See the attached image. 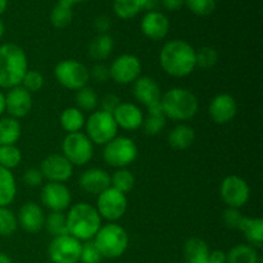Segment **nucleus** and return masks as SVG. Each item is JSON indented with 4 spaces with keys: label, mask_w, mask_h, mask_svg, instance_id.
Instances as JSON below:
<instances>
[{
    "label": "nucleus",
    "mask_w": 263,
    "mask_h": 263,
    "mask_svg": "<svg viewBox=\"0 0 263 263\" xmlns=\"http://www.w3.org/2000/svg\"><path fill=\"white\" fill-rule=\"evenodd\" d=\"M162 110L167 120L189 121L194 117L199 109V102L194 92L185 87H172L162 94Z\"/></svg>",
    "instance_id": "nucleus-4"
},
{
    "label": "nucleus",
    "mask_w": 263,
    "mask_h": 263,
    "mask_svg": "<svg viewBox=\"0 0 263 263\" xmlns=\"http://www.w3.org/2000/svg\"><path fill=\"white\" fill-rule=\"evenodd\" d=\"M244 215L238 208L228 207L222 213V221L226 228L233 229V230H239L241 221H243Z\"/></svg>",
    "instance_id": "nucleus-43"
},
{
    "label": "nucleus",
    "mask_w": 263,
    "mask_h": 263,
    "mask_svg": "<svg viewBox=\"0 0 263 263\" xmlns=\"http://www.w3.org/2000/svg\"><path fill=\"white\" fill-rule=\"evenodd\" d=\"M92 241L103 258L115 259L127 251L130 239L122 226L116 222H108L107 225H102Z\"/></svg>",
    "instance_id": "nucleus-5"
},
{
    "label": "nucleus",
    "mask_w": 263,
    "mask_h": 263,
    "mask_svg": "<svg viewBox=\"0 0 263 263\" xmlns=\"http://www.w3.org/2000/svg\"><path fill=\"white\" fill-rule=\"evenodd\" d=\"M8 8V0H0V15L4 14Z\"/></svg>",
    "instance_id": "nucleus-53"
},
{
    "label": "nucleus",
    "mask_w": 263,
    "mask_h": 263,
    "mask_svg": "<svg viewBox=\"0 0 263 263\" xmlns=\"http://www.w3.org/2000/svg\"><path fill=\"white\" fill-rule=\"evenodd\" d=\"M41 203L50 212H64L71 207L72 194L63 182H46L43 185L40 193Z\"/></svg>",
    "instance_id": "nucleus-14"
},
{
    "label": "nucleus",
    "mask_w": 263,
    "mask_h": 263,
    "mask_svg": "<svg viewBox=\"0 0 263 263\" xmlns=\"http://www.w3.org/2000/svg\"><path fill=\"white\" fill-rule=\"evenodd\" d=\"M45 217L43 208L37 203L27 202L18 211V226L30 234H37L44 229Z\"/></svg>",
    "instance_id": "nucleus-20"
},
{
    "label": "nucleus",
    "mask_w": 263,
    "mask_h": 263,
    "mask_svg": "<svg viewBox=\"0 0 263 263\" xmlns=\"http://www.w3.org/2000/svg\"><path fill=\"white\" fill-rule=\"evenodd\" d=\"M27 71V55L20 45L13 43L0 45V90L20 86Z\"/></svg>",
    "instance_id": "nucleus-2"
},
{
    "label": "nucleus",
    "mask_w": 263,
    "mask_h": 263,
    "mask_svg": "<svg viewBox=\"0 0 263 263\" xmlns=\"http://www.w3.org/2000/svg\"><path fill=\"white\" fill-rule=\"evenodd\" d=\"M139 154L138 145L127 136H116L105 144L103 149V159L109 167L127 168L136 161Z\"/></svg>",
    "instance_id": "nucleus-6"
},
{
    "label": "nucleus",
    "mask_w": 263,
    "mask_h": 263,
    "mask_svg": "<svg viewBox=\"0 0 263 263\" xmlns=\"http://www.w3.org/2000/svg\"><path fill=\"white\" fill-rule=\"evenodd\" d=\"M148 115L144 116L143 126L146 135L149 136H156L159 133L164 130L167 123V118L164 116L163 110H162V105H154V107L148 108Z\"/></svg>",
    "instance_id": "nucleus-26"
},
{
    "label": "nucleus",
    "mask_w": 263,
    "mask_h": 263,
    "mask_svg": "<svg viewBox=\"0 0 263 263\" xmlns=\"http://www.w3.org/2000/svg\"><path fill=\"white\" fill-rule=\"evenodd\" d=\"M185 7L198 17H207L216 9V0H185Z\"/></svg>",
    "instance_id": "nucleus-40"
},
{
    "label": "nucleus",
    "mask_w": 263,
    "mask_h": 263,
    "mask_svg": "<svg viewBox=\"0 0 263 263\" xmlns=\"http://www.w3.org/2000/svg\"><path fill=\"white\" fill-rule=\"evenodd\" d=\"M195 141V131L192 126L180 123L168 134V144L176 151L189 149Z\"/></svg>",
    "instance_id": "nucleus-25"
},
{
    "label": "nucleus",
    "mask_w": 263,
    "mask_h": 263,
    "mask_svg": "<svg viewBox=\"0 0 263 263\" xmlns=\"http://www.w3.org/2000/svg\"><path fill=\"white\" fill-rule=\"evenodd\" d=\"M5 113V94L0 90V117Z\"/></svg>",
    "instance_id": "nucleus-51"
},
{
    "label": "nucleus",
    "mask_w": 263,
    "mask_h": 263,
    "mask_svg": "<svg viewBox=\"0 0 263 263\" xmlns=\"http://www.w3.org/2000/svg\"><path fill=\"white\" fill-rule=\"evenodd\" d=\"M161 4L163 5L164 9L175 12V10H179L184 7L185 0H161Z\"/></svg>",
    "instance_id": "nucleus-49"
},
{
    "label": "nucleus",
    "mask_w": 263,
    "mask_h": 263,
    "mask_svg": "<svg viewBox=\"0 0 263 263\" xmlns=\"http://www.w3.org/2000/svg\"><path fill=\"white\" fill-rule=\"evenodd\" d=\"M54 77L64 89L77 91L87 86L90 81L89 68L76 59H64L54 67Z\"/></svg>",
    "instance_id": "nucleus-7"
},
{
    "label": "nucleus",
    "mask_w": 263,
    "mask_h": 263,
    "mask_svg": "<svg viewBox=\"0 0 263 263\" xmlns=\"http://www.w3.org/2000/svg\"><path fill=\"white\" fill-rule=\"evenodd\" d=\"M4 33H5V25H4V22H3V21L0 20V40H2V39H3Z\"/></svg>",
    "instance_id": "nucleus-55"
},
{
    "label": "nucleus",
    "mask_w": 263,
    "mask_h": 263,
    "mask_svg": "<svg viewBox=\"0 0 263 263\" xmlns=\"http://www.w3.org/2000/svg\"><path fill=\"white\" fill-rule=\"evenodd\" d=\"M63 2L68 3L69 5H72V7H73V5H76V4H81V3L86 2V0H63Z\"/></svg>",
    "instance_id": "nucleus-54"
},
{
    "label": "nucleus",
    "mask_w": 263,
    "mask_h": 263,
    "mask_svg": "<svg viewBox=\"0 0 263 263\" xmlns=\"http://www.w3.org/2000/svg\"><path fill=\"white\" fill-rule=\"evenodd\" d=\"M239 231L244 234L249 246L261 248L263 246V220L259 217H247L244 216Z\"/></svg>",
    "instance_id": "nucleus-24"
},
{
    "label": "nucleus",
    "mask_w": 263,
    "mask_h": 263,
    "mask_svg": "<svg viewBox=\"0 0 263 263\" xmlns=\"http://www.w3.org/2000/svg\"><path fill=\"white\" fill-rule=\"evenodd\" d=\"M82 243L69 234L53 238L48 256L53 263H79Z\"/></svg>",
    "instance_id": "nucleus-13"
},
{
    "label": "nucleus",
    "mask_w": 263,
    "mask_h": 263,
    "mask_svg": "<svg viewBox=\"0 0 263 263\" xmlns=\"http://www.w3.org/2000/svg\"><path fill=\"white\" fill-rule=\"evenodd\" d=\"M44 228L48 230L53 238L57 236L67 235L68 229H67V217L64 212H50L45 217V225Z\"/></svg>",
    "instance_id": "nucleus-36"
},
{
    "label": "nucleus",
    "mask_w": 263,
    "mask_h": 263,
    "mask_svg": "<svg viewBox=\"0 0 263 263\" xmlns=\"http://www.w3.org/2000/svg\"><path fill=\"white\" fill-rule=\"evenodd\" d=\"M195 263H210V262H208V258H205V259H202V261H198Z\"/></svg>",
    "instance_id": "nucleus-56"
},
{
    "label": "nucleus",
    "mask_w": 263,
    "mask_h": 263,
    "mask_svg": "<svg viewBox=\"0 0 263 263\" xmlns=\"http://www.w3.org/2000/svg\"><path fill=\"white\" fill-rule=\"evenodd\" d=\"M22 135L20 121L10 117H0V145H15Z\"/></svg>",
    "instance_id": "nucleus-28"
},
{
    "label": "nucleus",
    "mask_w": 263,
    "mask_h": 263,
    "mask_svg": "<svg viewBox=\"0 0 263 263\" xmlns=\"http://www.w3.org/2000/svg\"><path fill=\"white\" fill-rule=\"evenodd\" d=\"M32 94L21 85L12 87L5 94V112L15 120L26 117L32 109Z\"/></svg>",
    "instance_id": "nucleus-17"
},
{
    "label": "nucleus",
    "mask_w": 263,
    "mask_h": 263,
    "mask_svg": "<svg viewBox=\"0 0 263 263\" xmlns=\"http://www.w3.org/2000/svg\"><path fill=\"white\" fill-rule=\"evenodd\" d=\"M228 263H261L262 259L254 247L249 244H238L226 253Z\"/></svg>",
    "instance_id": "nucleus-30"
},
{
    "label": "nucleus",
    "mask_w": 263,
    "mask_h": 263,
    "mask_svg": "<svg viewBox=\"0 0 263 263\" xmlns=\"http://www.w3.org/2000/svg\"><path fill=\"white\" fill-rule=\"evenodd\" d=\"M171 23L168 17L159 10H151L144 14L140 22V30L145 37L153 41H161L168 35Z\"/></svg>",
    "instance_id": "nucleus-18"
},
{
    "label": "nucleus",
    "mask_w": 263,
    "mask_h": 263,
    "mask_svg": "<svg viewBox=\"0 0 263 263\" xmlns=\"http://www.w3.org/2000/svg\"><path fill=\"white\" fill-rule=\"evenodd\" d=\"M94 27L98 31V35L99 33H108L110 28V20L107 15H99V17L95 18Z\"/></svg>",
    "instance_id": "nucleus-47"
},
{
    "label": "nucleus",
    "mask_w": 263,
    "mask_h": 263,
    "mask_svg": "<svg viewBox=\"0 0 263 263\" xmlns=\"http://www.w3.org/2000/svg\"><path fill=\"white\" fill-rule=\"evenodd\" d=\"M103 261V256L100 254L99 249L92 240L85 241L81 246V254H80V262L81 263H100Z\"/></svg>",
    "instance_id": "nucleus-42"
},
{
    "label": "nucleus",
    "mask_w": 263,
    "mask_h": 263,
    "mask_svg": "<svg viewBox=\"0 0 263 263\" xmlns=\"http://www.w3.org/2000/svg\"><path fill=\"white\" fill-rule=\"evenodd\" d=\"M145 8V0H113V12L121 20H133Z\"/></svg>",
    "instance_id": "nucleus-31"
},
{
    "label": "nucleus",
    "mask_w": 263,
    "mask_h": 263,
    "mask_svg": "<svg viewBox=\"0 0 263 263\" xmlns=\"http://www.w3.org/2000/svg\"><path fill=\"white\" fill-rule=\"evenodd\" d=\"M159 4H161V0H145V8H144V10H146V12L157 10Z\"/></svg>",
    "instance_id": "nucleus-50"
},
{
    "label": "nucleus",
    "mask_w": 263,
    "mask_h": 263,
    "mask_svg": "<svg viewBox=\"0 0 263 263\" xmlns=\"http://www.w3.org/2000/svg\"><path fill=\"white\" fill-rule=\"evenodd\" d=\"M133 95L140 104L148 108L161 104V86L154 79L149 76H140L133 84Z\"/></svg>",
    "instance_id": "nucleus-19"
},
{
    "label": "nucleus",
    "mask_w": 263,
    "mask_h": 263,
    "mask_svg": "<svg viewBox=\"0 0 263 263\" xmlns=\"http://www.w3.org/2000/svg\"><path fill=\"white\" fill-rule=\"evenodd\" d=\"M74 102H76V108H79L81 112L92 113L99 107V97H98L97 91L90 86H85L77 90L76 95H74Z\"/></svg>",
    "instance_id": "nucleus-34"
},
{
    "label": "nucleus",
    "mask_w": 263,
    "mask_h": 263,
    "mask_svg": "<svg viewBox=\"0 0 263 263\" xmlns=\"http://www.w3.org/2000/svg\"><path fill=\"white\" fill-rule=\"evenodd\" d=\"M90 73V79H92L94 81L100 82H107L108 80L110 79V74H109V67L105 66L103 63H97L89 71Z\"/></svg>",
    "instance_id": "nucleus-45"
},
{
    "label": "nucleus",
    "mask_w": 263,
    "mask_h": 263,
    "mask_svg": "<svg viewBox=\"0 0 263 263\" xmlns=\"http://www.w3.org/2000/svg\"><path fill=\"white\" fill-rule=\"evenodd\" d=\"M18 229L15 213L9 207L0 208V236H12Z\"/></svg>",
    "instance_id": "nucleus-39"
},
{
    "label": "nucleus",
    "mask_w": 263,
    "mask_h": 263,
    "mask_svg": "<svg viewBox=\"0 0 263 263\" xmlns=\"http://www.w3.org/2000/svg\"><path fill=\"white\" fill-rule=\"evenodd\" d=\"M40 171L48 182H66L73 175V166L63 154H50L40 164Z\"/></svg>",
    "instance_id": "nucleus-15"
},
{
    "label": "nucleus",
    "mask_w": 263,
    "mask_h": 263,
    "mask_svg": "<svg viewBox=\"0 0 263 263\" xmlns=\"http://www.w3.org/2000/svg\"><path fill=\"white\" fill-rule=\"evenodd\" d=\"M44 82H45V80H44L41 72L36 71V69H28L25 76H23L21 86L25 87L28 92L33 94V92H37L43 89Z\"/></svg>",
    "instance_id": "nucleus-41"
},
{
    "label": "nucleus",
    "mask_w": 263,
    "mask_h": 263,
    "mask_svg": "<svg viewBox=\"0 0 263 263\" xmlns=\"http://www.w3.org/2000/svg\"><path fill=\"white\" fill-rule=\"evenodd\" d=\"M113 49H115V40L112 36L109 33H99L90 41L87 54L92 61L100 63L102 61L109 58Z\"/></svg>",
    "instance_id": "nucleus-23"
},
{
    "label": "nucleus",
    "mask_w": 263,
    "mask_h": 263,
    "mask_svg": "<svg viewBox=\"0 0 263 263\" xmlns=\"http://www.w3.org/2000/svg\"><path fill=\"white\" fill-rule=\"evenodd\" d=\"M159 64L164 73L175 79H182L194 72L195 49L185 40L175 39L162 46L159 53Z\"/></svg>",
    "instance_id": "nucleus-1"
},
{
    "label": "nucleus",
    "mask_w": 263,
    "mask_h": 263,
    "mask_svg": "<svg viewBox=\"0 0 263 263\" xmlns=\"http://www.w3.org/2000/svg\"><path fill=\"white\" fill-rule=\"evenodd\" d=\"M143 72L140 59L134 54H122L109 66L110 79L118 85H133Z\"/></svg>",
    "instance_id": "nucleus-12"
},
{
    "label": "nucleus",
    "mask_w": 263,
    "mask_h": 263,
    "mask_svg": "<svg viewBox=\"0 0 263 263\" xmlns=\"http://www.w3.org/2000/svg\"><path fill=\"white\" fill-rule=\"evenodd\" d=\"M220 195L228 207L240 210L249 202L251 187L243 177L238 175H229L221 182Z\"/></svg>",
    "instance_id": "nucleus-11"
},
{
    "label": "nucleus",
    "mask_w": 263,
    "mask_h": 263,
    "mask_svg": "<svg viewBox=\"0 0 263 263\" xmlns=\"http://www.w3.org/2000/svg\"><path fill=\"white\" fill-rule=\"evenodd\" d=\"M0 263H13V261L8 254L0 252Z\"/></svg>",
    "instance_id": "nucleus-52"
},
{
    "label": "nucleus",
    "mask_w": 263,
    "mask_h": 263,
    "mask_svg": "<svg viewBox=\"0 0 263 263\" xmlns=\"http://www.w3.org/2000/svg\"><path fill=\"white\" fill-rule=\"evenodd\" d=\"M218 51L212 46H202L195 50V63L202 69H211L217 64Z\"/></svg>",
    "instance_id": "nucleus-38"
},
{
    "label": "nucleus",
    "mask_w": 263,
    "mask_h": 263,
    "mask_svg": "<svg viewBox=\"0 0 263 263\" xmlns=\"http://www.w3.org/2000/svg\"><path fill=\"white\" fill-rule=\"evenodd\" d=\"M22 180H23V182H25V184L30 187L41 186V185H43V182L45 181V179H44L40 168H35V167H31V168L26 170V171L23 172Z\"/></svg>",
    "instance_id": "nucleus-44"
},
{
    "label": "nucleus",
    "mask_w": 263,
    "mask_h": 263,
    "mask_svg": "<svg viewBox=\"0 0 263 263\" xmlns=\"http://www.w3.org/2000/svg\"><path fill=\"white\" fill-rule=\"evenodd\" d=\"M22 162V152L17 145H0V167L12 171Z\"/></svg>",
    "instance_id": "nucleus-37"
},
{
    "label": "nucleus",
    "mask_w": 263,
    "mask_h": 263,
    "mask_svg": "<svg viewBox=\"0 0 263 263\" xmlns=\"http://www.w3.org/2000/svg\"><path fill=\"white\" fill-rule=\"evenodd\" d=\"M113 118H115L118 128L126 131H135L143 126L144 113L134 103L121 102L117 109L113 112Z\"/></svg>",
    "instance_id": "nucleus-21"
},
{
    "label": "nucleus",
    "mask_w": 263,
    "mask_h": 263,
    "mask_svg": "<svg viewBox=\"0 0 263 263\" xmlns=\"http://www.w3.org/2000/svg\"><path fill=\"white\" fill-rule=\"evenodd\" d=\"M67 229L68 234L80 241L92 240L102 228V217L97 208L89 203H77L68 208Z\"/></svg>",
    "instance_id": "nucleus-3"
},
{
    "label": "nucleus",
    "mask_w": 263,
    "mask_h": 263,
    "mask_svg": "<svg viewBox=\"0 0 263 263\" xmlns=\"http://www.w3.org/2000/svg\"><path fill=\"white\" fill-rule=\"evenodd\" d=\"M62 154L72 166H85L94 156V144L85 133L67 134L62 141Z\"/></svg>",
    "instance_id": "nucleus-9"
},
{
    "label": "nucleus",
    "mask_w": 263,
    "mask_h": 263,
    "mask_svg": "<svg viewBox=\"0 0 263 263\" xmlns=\"http://www.w3.org/2000/svg\"><path fill=\"white\" fill-rule=\"evenodd\" d=\"M80 186L87 194L99 195L110 187V175L105 170L92 167L82 172L80 176Z\"/></svg>",
    "instance_id": "nucleus-22"
},
{
    "label": "nucleus",
    "mask_w": 263,
    "mask_h": 263,
    "mask_svg": "<svg viewBox=\"0 0 263 263\" xmlns=\"http://www.w3.org/2000/svg\"><path fill=\"white\" fill-rule=\"evenodd\" d=\"M110 186L118 192L127 194L135 186V176L127 168H118L110 176Z\"/></svg>",
    "instance_id": "nucleus-35"
},
{
    "label": "nucleus",
    "mask_w": 263,
    "mask_h": 263,
    "mask_svg": "<svg viewBox=\"0 0 263 263\" xmlns=\"http://www.w3.org/2000/svg\"><path fill=\"white\" fill-rule=\"evenodd\" d=\"M208 115L217 125H228L238 115L236 99L228 92L216 95L208 105Z\"/></svg>",
    "instance_id": "nucleus-16"
},
{
    "label": "nucleus",
    "mask_w": 263,
    "mask_h": 263,
    "mask_svg": "<svg viewBox=\"0 0 263 263\" xmlns=\"http://www.w3.org/2000/svg\"><path fill=\"white\" fill-rule=\"evenodd\" d=\"M127 205L128 202L126 194L110 186L98 195L95 208L102 220L104 218L108 222H116L125 216Z\"/></svg>",
    "instance_id": "nucleus-10"
},
{
    "label": "nucleus",
    "mask_w": 263,
    "mask_h": 263,
    "mask_svg": "<svg viewBox=\"0 0 263 263\" xmlns=\"http://www.w3.org/2000/svg\"><path fill=\"white\" fill-rule=\"evenodd\" d=\"M17 195V184L12 171L0 167V208L9 207Z\"/></svg>",
    "instance_id": "nucleus-27"
},
{
    "label": "nucleus",
    "mask_w": 263,
    "mask_h": 263,
    "mask_svg": "<svg viewBox=\"0 0 263 263\" xmlns=\"http://www.w3.org/2000/svg\"><path fill=\"white\" fill-rule=\"evenodd\" d=\"M210 247L203 239L200 238H190L187 239L184 247L185 258L187 263H195L202 259L208 258L210 254Z\"/></svg>",
    "instance_id": "nucleus-33"
},
{
    "label": "nucleus",
    "mask_w": 263,
    "mask_h": 263,
    "mask_svg": "<svg viewBox=\"0 0 263 263\" xmlns=\"http://www.w3.org/2000/svg\"><path fill=\"white\" fill-rule=\"evenodd\" d=\"M73 20V7L68 3L59 0L50 12V22L58 30L68 27Z\"/></svg>",
    "instance_id": "nucleus-32"
},
{
    "label": "nucleus",
    "mask_w": 263,
    "mask_h": 263,
    "mask_svg": "<svg viewBox=\"0 0 263 263\" xmlns=\"http://www.w3.org/2000/svg\"><path fill=\"white\" fill-rule=\"evenodd\" d=\"M85 121H86V118H85L84 112H81L76 107H68L63 109L61 113V117H59L62 128L67 134L80 133L85 127Z\"/></svg>",
    "instance_id": "nucleus-29"
},
{
    "label": "nucleus",
    "mask_w": 263,
    "mask_h": 263,
    "mask_svg": "<svg viewBox=\"0 0 263 263\" xmlns=\"http://www.w3.org/2000/svg\"><path fill=\"white\" fill-rule=\"evenodd\" d=\"M208 262L210 263H228V256L223 251H212L208 254Z\"/></svg>",
    "instance_id": "nucleus-48"
},
{
    "label": "nucleus",
    "mask_w": 263,
    "mask_h": 263,
    "mask_svg": "<svg viewBox=\"0 0 263 263\" xmlns=\"http://www.w3.org/2000/svg\"><path fill=\"white\" fill-rule=\"evenodd\" d=\"M100 110L107 112L109 115H113L118 105L121 104V99L116 94H107L103 97V99L99 102Z\"/></svg>",
    "instance_id": "nucleus-46"
},
{
    "label": "nucleus",
    "mask_w": 263,
    "mask_h": 263,
    "mask_svg": "<svg viewBox=\"0 0 263 263\" xmlns=\"http://www.w3.org/2000/svg\"><path fill=\"white\" fill-rule=\"evenodd\" d=\"M87 138L94 145H103L109 143L117 136L118 126L116 123L113 115L97 109L85 121Z\"/></svg>",
    "instance_id": "nucleus-8"
}]
</instances>
